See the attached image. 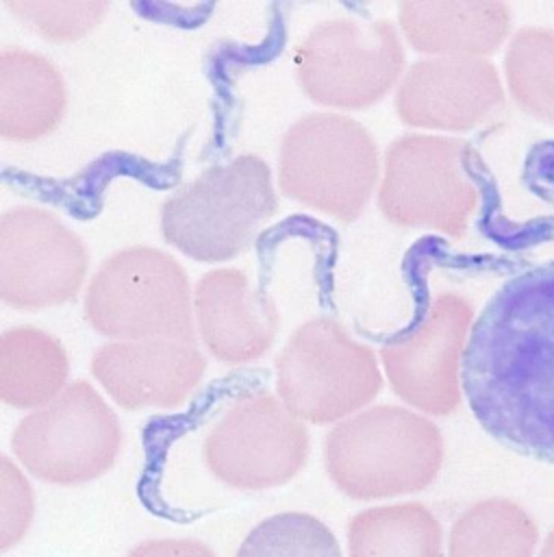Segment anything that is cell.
<instances>
[{"label": "cell", "mask_w": 554, "mask_h": 557, "mask_svg": "<svg viewBox=\"0 0 554 557\" xmlns=\"http://www.w3.org/2000/svg\"><path fill=\"white\" fill-rule=\"evenodd\" d=\"M67 104L56 67L28 50L0 52V137L35 141L52 133Z\"/></svg>", "instance_id": "17"}, {"label": "cell", "mask_w": 554, "mask_h": 557, "mask_svg": "<svg viewBox=\"0 0 554 557\" xmlns=\"http://www.w3.org/2000/svg\"><path fill=\"white\" fill-rule=\"evenodd\" d=\"M537 557H554V529L545 535V540L539 546Z\"/></svg>", "instance_id": "26"}, {"label": "cell", "mask_w": 554, "mask_h": 557, "mask_svg": "<svg viewBox=\"0 0 554 557\" xmlns=\"http://www.w3.org/2000/svg\"><path fill=\"white\" fill-rule=\"evenodd\" d=\"M122 424L87 381H74L13 431L11 450L28 474L52 485H83L109 472L122 453Z\"/></svg>", "instance_id": "7"}, {"label": "cell", "mask_w": 554, "mask_h": 557, "mask_svg": "<svg viewBox=\"0 0 554 557\" xmlns=\"http://www.w3.org/2000/svg\"><path fill=\"white\" fill-rule=\"evenodd\" d=\"M376 181V144L348 115L311 113L282 137L280 189L315 211L350 222L367 205Z\"/></svg>", "instance_id": "5"}, {"label": "cell", "mask_w": 554, "mask_h": 557, "mask_svg": "<svg viewBox=\"0 0 554 557\" xmlns=\"http://www.w3.org/2000/svg\"><path fill=\"white\" fill-rule=\"evenodd\" d=\"M89 255L76 233L37 207L0 215V300L43 309L72 300L83 287Z\"/></svg>", "instance_id": "12"}, {"label": "cell", "mask_w": 554, "mask_h": 557, "mask_svg": "<svg viewBox=\"0 0 554 557\" xmlns=\"http://www.w3.org/2000/svg\"><path fill=\"white\" fill-rule=\"evenodd\" d=\"M193 315L204 346L224 363L259 359L278 331L274 300L237 268H217L198 281Z\"/></svg>", "instance_id": "15"}, {"label": "cell", "mask_w": 554, "mask_h": 557, "mask_svg": "<svg viewBox=\"0 0 554 557\" xmlns=\"http://www.w3.org/2000/svg\"><path fill=\"white\" fill-rule=\"evenodd\" d=\"M539 527L511 498H482L454 522L443 557H537Z\"/></svg>", "instance_id": "20"}, {"label": "cell", "mask_w": 554, "mask_h": 557, "mask_svg": "<svg viewBox=\"0 0 554 557\" xmlns=\"http://www.w3.org/2000/svg\"><path fill=\"white\" fill-rule=\"evenodd\" d=\"M504 102L495 67L480 57H432L415 63L395 94L402 122L435 131H471Z\"/></svg>", "instance_id": "13"}, {"label": "cell", "mask_w": 554, "mask_h": 557, "mask_svg": "<svg viewBox=\"0 0 554 557\" xmlns=\"http://www.w3.org/2000/svg\"><path fill=\"white\" fill-rule=\"evenodd\" d=\"M70 359L50 333L15 326L0 333V403L39 409L67 387Z\"/></svg>", "instance_id": "18"}, {"label": "cell", "mask_w": 554, "mask_h": 557, "mask_svg": "<svg viewBox=\"0 0 554 557\" xmlns=\"http://www.w3.org/2000/svg\"><path fill=\"white\" fill-rule=\"evenodd\" d=\"M278 400L302 422H341L382 387L374 352L332 318L300 324L276 359Z\"/></svg>", "instance_id": "6"}, {"label": "cell", "mask_w": 554, "mask_h": 557, "mask_svg": "<svg viewBox=\"0 0 554 557\" xmlns=\"http://www.w3.org/2000/svg\"><path fill=\"white\" fill-rule=\"evenodd\" d=\"M202 455L211 474L228 487L269 490L304 468L309 433L276 396L248 394L211 426Z\"/></svg>", "instance_id": "10"}, {"label": "cell", "mask_w": 554, "mask_h": 557, "mask_svg": "<svg viewBox=\"0 0 554 557\" xmlns=\"http://www.w3.org/2000/svg\"><path fill=\"white\" fill-rule=\"evenodd\" d=\"M504 74L519 109L554 124V33L521 28L504 54Z\"/></svg>", "instance_id": "21"}, {"label": "cell", "mask_w": 554, "mask_h": 557, "mask_svg": "<svg viewBox=\"0 0 554 557\" xmlns=\"http://www.w3.org/2000/svg\"><path fill=\"white\" fill-rule=\"evenodd\" d=\"M22 22L37 28L46 39L72 41L87 35L106 11L104 2H9Z\"/></svg>", "instance_id": "23"}, {"label": "cell", "mask_w": 554, "mask_h": 557, "mask_svg": "<svg viewBox=\"0 0 554 557\" xmlns=\"http://www.w3.org/2000/svg\"><path fill=\"white\" fill-rule=\"evenodd\" d=\"M345 544L348 557H443V527L417 500L376 505L350 518Z\"/></svg>", "instance_id": "19"}, {"label": "cell", "mask_w": 554, "mask_h": 557, "mask_svg": "<svg viewBox=\"0 0 554 557\" xmlns=\"http://www.w3.org/2000/svg\"><path fill=\"white\" fill-rule=\"evenodd\" d=\"M91 374L122 409H174L198 387L204 357L196 342H113L93 355Z\"/></svg>", "instance_id": "14"}, {"label": "cell", "mask_w": 554, "mask_h": 557, "mask_svg": "<svg viewBox=\"0 0 554 557\" xmlns=\"http://www.w3.org/2000/svg\"><path fill=\"white\" fill-rule=\"evenodd\" d=\"M235 557H343V553L337 535L317 516L280 511L252 527Z\"/></svg>", "instance_id": "22"}, {"label": "cell", "mask_w": 554, "mask_h": 557, "mask_svg": "<svg viewBox=\"0 0 554 557\" xmlns=\"http://www.w3.org/2000/svg\"><path fill=\"white\" fill-rule=\"evenodd\" d=\"M85 318L117 342H196L189 278L172 255L148 246L119 250L98 268Z\"/></svg>", "instance_id": "4"}, {"label": "cell", "mask_w": 554, "mask_h": 557, "mask_svg": "<svg viewBox=\"0 0 554 557\" xmlns=\"http://www.w3.org/2000/svg\"><path fill=\"white\" fill-rule=\"evenodd\" d=\"M126 557H217V553L193 537H156L133 546Z\"/></svg>", "instance_id": "25"}, {"label": "cell", "mask_w": 554, "mask_h": 557, "mask_svg": "<svg viewBox=\"0 0 554 557\" xmlns=\"http://www.w3.org/2000/svg\"><path fill=\"white\" fill-rule=\"evenodd\" d=\"M443 457L439 426L424 413L398 405L356 411L337 422L324 444L330 481L354 500L421 492L437 479Z\"/></svg>", "instance_id": "2"}, {"label": "cell", "mask_w": 554, "mask_h": 557, "mask_svg": "<svg viewBox=\"0 0 554 557\" xmlns=\"http://www.w3.org/2000/svg\"><path fill=\"white\" fill-rule=\"evenodd\" d=\"M461 385L491 437L554 466V261L508 278L478 313Z\"/></svg>", "instance_id": "1"}, {"label": "cell", "mask_w": 554, "mask_h": 557, "mask_svg": "<svg viewBox=\"0 0 554 557\" xmlns=\"http://www.w3.org/2000/svg\"><path fill=\"white\" fill-rule=\"evenodd\" d=\"M35 520V490L17 461L0 453V555L15 548Z\"/></svg>", "instance_id": "24"}, {"label": "cell", "mask_w": 554, "mask_h": 557, "mask_svg": "<svg viewBox=\"0 0 554 557\" xmlns=\"http://www.w3.org/2000/svg\"><path fill=\"white\" fill-rule=\"evenodd\" d=\"M402 67V44L385 20L322 22L295 50V74L304 94L337 109L378 102L398 83Z\"/></svg>", "instance_id": "9"}, {"label": "cell", "mask_w": 554, "mask_h": 557, "mask_svg": "<svg viewBox=\"0 0 554 557\" xmlns=\"http://www.w3.org/2000/svg\"><path fill=\"white\" fill-rule=\"evenodd\" d=\"M474 311L452 292L437 294L404 335L380 350L395 396L424 416H450L461 405V361Z\"/></svg>", "instance_id": "11"}, {"label": "cell", "mask_w": 554, "mask_h": 557, "mask_svg": "<svg viewBox=\"0 0 554 557\" xmlns=\"http://www.w3.org/2000/svg\"><path fill=\"white\" fill-rule=\"evenodd\" d=\"M400 26L413 48L437 57H482L511 26L502 2H402Z\"/></svg>", "instance_id": "16"}, {"label": "cell", "mask_w": 554, "mask_h": 557, "mask_svg": "<svg viewBox=\"0 0 554 557\" xmlns=\"http://www.w3.org/2000/svg\"><path fill=\"white\" fill-rule=\"evenodd\" d=\"M476 205L467 144L406 135L389 146L378 189V207L389 222L461 237Z\"/></svg>", "instance_id": "8"}, {"label": "cell", "mask_w": 554, "mask_h": 557, "mask_svg": "<svg viewBox=\"0 0 554 557\" xmlns=\"http://www.w3.org/2000/svg\"><path fill=\"white\" fill-rule=\"evenodd\" d=\"M276 207L267 163L241 154L209 168L174 194L163 205L161 231L196 261H226L250 246Z\"/></svg>", "instance_id": "3"}]
</instances>
